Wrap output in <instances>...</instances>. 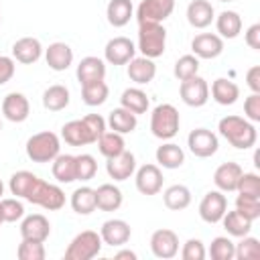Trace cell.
Instances as JSON below:
<instances>
[{"instance_id": "ba28073f", "label": "cell", "mask_w": 260, "mask_h": 260, "mask_svg": "<svg viewBox=\"0 0 260 260\" xmlns=\"http://www.w3.org/2000/svg\"><path fill=\"white\" fill-rule=\"evenodd\" d=\"M175 10V0H142L136 10L138 24L142 22H162Z\"/></svg>"}, {"instance_id": "11a10c76", "label": "cell", "mask_w": 260, "mask_h": 260, "mask_svg": "<svg viewBox=\"0 0 260 260\" xmlns=\"http://www.w3.org/2000/svg\"><path fill=\"white\" fill-rule=\"evenodd\" d=\"M246 45L250 49H256V51L260 49V24L258 22L248 26V30H246Z\"/></svg>"}, {"instance_id": "7402d4cb", "label": "cell", "mask_w": 260, "mask_h": 260, "mask_svg": "<svg viewBox=\"0 0 260 260\" xmlns=\"http://www.w3.org/2000/svg\"><path fill=\"white\" fill-rule=\"evenodd\" d=\"M242 167L238 162H223L215 169L213 173V183L215 187L221 191V193H230V191H236L238 187V181L242 177Z\"/></svg>"}, {"instance_id": "5bb4252c", "label": "cell", "mask_w": 260, "mask_h": 260, "mask_svg": "<svg viewBox=\"0 0 260 260\" xmlns=\"http://www.w3.org/2000/svg\"><path fill=\"white\" fill-rule=\"evenodd\" d=\"M136 189L142 195H156L162 189V173L156 165H142L136 171Z\"/></svg>"}, {"instance_id": "816d5d0a", "label": "cell", "mask_w": 260, "mask_h": 260, "mask_svg": "<svg viewBox=\"0 0 260 260\" xmlns=\"http://www.w3.org/2000/svg\"><path fill=\"white\" fill-rule=\"evenodd\" d=\"M83 122H85V126L89 128V132H91V136H93L95 140L106 132V120H104L100 114H87V116L83 118Z\"/></svg>"}, {"instance_id": "f546056e", "label": "cell", "mask_w": 260, "mask_h": 260, "mask_svg": "<svg viewBox=\"0 0 260 260\" xmlns=\"http://www.w3.org/2000/svg\"><path fill=\"white\" fill-rule=\"evenodd\" d=\"M215 28L221 39H236L242 32V16L236 10H223L215 18Z\"/></svg>"}, {"instance_id": "52a82bcc", "label": "cell", "mask_w": 260, "mask_h": 260, "mask_svg": "<svg viewBox=\"0 0 260 260\" xmlns=\"http://www.w3.org/2000/svg\"><path fill=\"white\" fill-rule=\"evenodd\" d=\"M179 93H181V100L191 106V108H201L207 104L209 100V85L203 77L199 75H193L189 79H183L181 85H179Z\"/></svg>"}, {"instance_id": "ee69618b", "label": "cell", "mask_w": 260, "mask_h": 260, "mask_svg": "<svg viewBox=\"0 0 260 260\" xmlns=\"http://www.w3.org/2000/svg\"><path fill=\"white\" fill-rule=\"evenodd\" d=\"M197 71H199V59L195 55H183V57H179L177 63H175V69H173V73H175V77L179 81L197 75Z\"/></svg>"}, {"instance_id": "83f0119b", "label": "cell", "mask_w": 260, "mask_h": 260, "mask_svg": "<svg viewBox=\"0 0 260 260\" xmlns=\"http://www.w3.org/2000/svg\"><path fill=\"white\" fill-rule=\"evenodd\" d=\"M134 14V6H132V0H110L108 8H106V16H108V22L116 28L120 26H126L130 22Z\"/></svg>"}, {"instance_id": "4fadbf2b", "label": "cell", "mask_w": 260, "mask_h": 260, "mask_svg": "<svg viewBox=\"0 0 260 260\" xmlns=\"http://www.w3.org/2000/svg\"><path fill=\"white\" fill-rule=\"evenodd\" d=\"M191 51L197 59H215L223 53V39L213 32H201L191 41Z\"/></svg>"}, {"instance_id": "f907efd6", "label": "cell", "mask_w": 260, "mask_h": 260, "mask_svg": "<svg viewBox=\"0 0 260 260\" xmlns=\"http://www.w3.org/2000/svg\"><path fill=\"white\" fill-rule=\"evenodd\" d=\"M244 114L250 122H260V93H250L244 100Z\"/></svg>"}, {"instance_id": "7bdbcfd3", "label": "cell", "mask_w": 260, "mask_h": 260, "mask_svg": "<svg viewBox=\"0 0 260 260\" xmlns=\"http://www.w3.org/2000/svg\"><path fill=\"white\" fill-rule=\"evenodd\" d=\"M234 258H238V260H256V258H260V242L252 236H242V240L236 244Z\"/></svg>"}, {"instance_id": "e575fe53", "label": "cell", "mask_w": 260, "mask_h": 260, "mask_svg": "<svg viewBox=\"0 0 260 260\" xmlns=\"http://www.w3.org/2000/svg\"><path fill=\"white\" fill-rule=\"evenodd\" d=\"M221 223H223L225 232H228L230 236H236V238L248 236L250 230H252V219H248L246 215H242L238 209L225 211L223 217H221Z\"/></svg>"}, {"instance_id": "d590c367", "label": "cell", "mask_w": 260, "mask_h": 260, "mask_svg": "<svg viewBox=\"0 0 260 260\" xmlns=\"http://www.w3.org/2000/svg\"><path fill=\"white\" fill-rule=\"evenodd\" d=\"M51 171L59 183H73L75 181V156L73 154H57L53 158Z\"/></svg>"}, {"instance_id": "94428289", "label": "cell", "mask_w": 260, "mask_h": 260, "mask_svg": "<svg viewBox=\"0 0 260 260\" xmlns=\"http://www.w3.org/2000/svg\"><path fill=\"white\" fill-rule=\"evenodd\" d=\"M0 130H2V122H0Z\"/></svg>"}, {"instance_id": "f1b7e54d", "label": "cell", "mask_w": 260, "mask_h": 260, "mask_svg": "<svg viewBox=\"0 0 260 260\" xmlns=\"http://www.w3.org/2000/svg\"><path fill=\"white\" fill-rule=\"evenodd\" d=\"M136 124H138V120H136V114H132L130 110H126V108H114L112 112H110V116H108V126H110V130H114V132H118V134H128V132H134V128H136Z\"/></svg>"}, {"instance_id": "9f6ffc18", "label": "cell", "mask_w": 260, "mask_h": 260, "mask_svg": "<svg viewBox=\"0 0 260 260\" xmlns=\"http://www.w3.org/2000/svg\"><path fill=\"white\" fill-rule=\"evenodd\" d=\"M116 260H136V252H132V250H120V252H116V256H114Z\"/></svg>"}, {"instance_id": "d4e9b609", "label": "cell", "mask_w": 260, "mask_h": 260, "mask_svg": "<svg viewBox=\"0 0 260 260\" xmlns=\"http://www.w3.org/2000/svg\"><path fill=\"white\" fill-rule=\"evenodd\" d=\"M79 83H89V81H100L106 77V63L100 57H83L77 65L75 71Z\"/></svg>"}, {"instance_id": "74e56055", "label": "cell", "mask_w": 260, "mask_h": 260, "mask_svg": "<svg viewBox=\"0 0 260 260\" xmlns=\"http://www.w3.org/2000/svg\"><path fill=\"white\" fill-rule=\"evenodd\" d=\"M108 83L104 79L100 81H89V83H83L81 85V98L87 106H102L106 100H108Z\"/></svg>"}, {"instance_id": "5b68a950", "label": "cell", "mask_w": 260, "mask_h": 260, "mask_svg": "<svg viewBox=\"0 0 260 260\" xmlns=\"http://www.w3.org/2000/svg\"><path fill=\"white\" fill-rule=\"evenodd\" d=\"M28 203H35L43 209H49V211H57L65 205V193L61 191V187L53 185V183H47L43 179H35L32 187L28 189L26 197H24Z\"/></svg>"}, {"instance_id": "6125c7cd", "label": "cell", "mask_w": 260, "mask_h": 260, "mask_svg": "<svg viewBox=\"0 0 260 260\" xmlns=\"http://www.w3.org/2000/svg\"><path fill=\"white\" fill-rule=\"evenodd\" d=\"M0 20H2V16H0Z\"/></svg>"}, {"instance_id": "9c48e42d", "label": "cell", "mask_w": 260, "mask_h": 260, "mask_svg": "<svg viewBox=\"0 0 260 260\" xmlns=\"http://www.w3.org/2000/svg\"><path fill=\"white\" fill-rule=\"evenodd\" d=\"M187 146H189V150L195 156L207 158V156H213L217 152L219 142H217V136L211 130H207V128H195L187 136Z\"/></svg>"}, {"instance_id": "ffe728a7", "label": "cell", "mask_w": 260, "mask_h": 260, "mask_svg": "<svg viewBox=\"0 0 260 260\" xmlns=\"http://www.w3.org/2000/svg\"><path fill=\"white\" fill-rule=\"evenodd\" d=\"M45 61L53 71H65L73 63V49L67 43H51L45 51Z\"/></svg>"}, {"instance_id": "bcb514c9", "label": "cell", "mask_w": 260, "mask_h": 260, "mask_svg": "<svg viewBox=\"0 0 260 260\" xmlns=\"http://www.w3.org/2000/svg\"><path fill=\"white\" fill-rule=\"evenodd\" d=\"M236 191H238V195L260 197V177L256 173H242Z\"/></svg>"}, {"instance_id": "9a60e30c", "label": "cell", "mask_w": 260, "mask_h": 260, "mask_svg": "<svg viewBox=\"0 0 260 260\" xmlns=\"http://www.w3.org/2000/svg\"><path fill=\"white\" fill-rule=\"evenodd\" d=\"M106 171H108L110 179H114V181H126L136 171V158H134V154L130 150H122L120 154L108 158Z\"/></svg>"}, {"instance_id": "4dcf8cb0", "label": "cell", "mask_w": 260, "mask_h": 260, "mask_svg": "<svg viewBox=\"0 0 260 260\" xmlns=\"http://www.w3.org/2000/svg\"><path fill=\"white\" fill-rule=\"evenodd\" d=\"M156 162L162 167V169H179L183 162H185V152L179 144L175 142H167V144H160L156 148Z\"/></svg>"}, {"instance_id": "603a6c76", "label": "cell", "mask_w": 260, "mask_h": 260, "mask_svg": "<svg viewBox=\"0 0 260 260\" xmlns=\"http://www.w3.org/2000/svg\"><path fill=\"white\" fill-rule=\"evenodd\" d=\"M126 65H128V69H126L128 71V77L134 83H138V85L150 83L154 79V75H156V65L148 57H132Z\"/></svg>"}, {"instance_id": "f5cc1de1", "label": "cell", "mask_w": 260, "mask_h": 260, "mask_svg": "<svg viewBox=\"0 0 260 260\" xmlns=\"http://www.w3.org/2000/svg\"><path fill=\"white\" fill-rule=\"evenodd\" d=\"M14 75V61L6 55H0V85L8 83Z\"/></svg>"}, {"instance_id": "6da1fadb", "label": "cell", "mask_w": 260, "mask_h": 260, "mask_svg": "<svg viewBox=\"0 0 260 260\" xmlns=\"http://www.w3.org/2000/svg\"><path fill=\"white\" fill-rule=\"evenodd\" d=\"M217 130L234 148H240V150L252 148L256 144V138H258V132H256L254 124L246 118H240V116L221 118L219 124H217Z\"/></svg>"}, {"instance_id": "ac0fdd59", "label": "cell", "mask_w": 260, "mask_h": 260, "mask_svg": "<svg viewBox=\"0 0 260 260\" xmlns=\"http://www.w3.org/2000/svg\"><path fill=\"white\" fill-rule=\"evenodd\" d=\"M2 114L6 120L10 122H24L30 114V104L26 100V95L18 93V91H10L4 100H2Z\"/></svg>"}, {"instance_id": "30bf717a", "label": "cell", "mask_w": 260, "mask_h": 260, "mask_svg": "<svg viewBox=\"0 0 260 260\" xmlns=\"http://www.w3.org/2000/svg\"><path fill=\"white\" fill-rule=\"evenodd\" d=\"M225 211H228V199H225V195L219 189L217 191H209V193L203 195V199L199 203V217L205 223L221 221Z\"/></svg>"}, {"instance_id": "db71d44e", "label": "cell", "mask_w": 260, "mask_h": 260, "mask_svg": "<svg viewBox=\"0 0 260 260\" xmlns=\"http://www.w3.org/2000/svg\"><path fill=\"white\" fill-rule=\"evenodd\" d=\"M246 83L252 89V93H260V65H254L246 73Z\"/></svg>"}, {"instance_id": "836d02e7", "label": "cell", "mask_w": 260, "mask_h": 260, "mask_svg": "<svg viewBox=\"0 0 260 260\" xmlns=\"http://www.w3.org/2000/svg\"><path fill=\"white\" fill-rule=\"evenodd\" d=\"M162 201L171 211H181L187 209L191 203V191L185 185H171L162 193Z\"/></svg>"}, {"instance_id": "484cf974", "label": "cell", "mask_w": 260, "mask_h": 260, "mask_svg": "<svg viewBox=\"0 0 260 260\" xmlns=\"http://www.w3.org/2000/svg\"><path fill=\"white\" fill-rule=\"evenodd\" d=\"M95 191V209L102 211H116L122 205V191L112 185V183H104L100 185Z\"/></svg>"}, {"instance_id": "f6af8a7d", "label": "cell", "mask_w": 260, "mask_h": 260, "mask_svg": "<svg viewBox=\"0 0 260 260\" xmlns=\"http://www.w3.org/2000/svg\"><path fill=\"white\" fill-rule=\"evenodd\" d=\"M0 211H2V217L4 221L8 223H14L18 219L24 217V205L18 201V197H8V199H0Z\"/></svg>"}, {"instance_id": "44dd1931", "label": "cell", "mask_w": 260, "mask_h": 260, "mask_svg": "<svg viewBox=\"0 0 260 260\" xmlns=\"http://www.w3.org/2000/svg\"><path fill=\"white\" fill-rule=\"evenodd\" d=\"M215 18V10L209 0H191L187 6V22L193 28H207Z\"/></svg>"}, {"instance_id": "cb8c5ba5", "label": "cell", "mask_w": 260, "mask_h": 260, "mask_svg": "<svg viewBox=\"0 0 260 260\" xmlns=\"http://www.w3.org/2000/svg\"><path fill=\"white\" fill-rule=\"evenodd\" d=\"M61 138H63L69 146H85V144L95 142V138L91 136V132H89V128L85 126L83 118H81V120H71V122L63 124V128H61Z\"/></svg>"}, {"instance_id": "91938a15", "label": "cell", "mask_w": 260, "mask_h": 260, "mask_svg": "<svg viewBox=\"0 0 260 260\" xmlns=\"http://www.w3.org/2000/svg\"><path fill=\"white\" fill-rule=\"evenodd\" d=\"M219 2H232V0H219Z\"/></svg>"}, {"instance_id": "3957f363", "label": "cell", "mask_w": 260, "mask_h": 260, "mask_svg": "<svg viewBox=\"0 0 260 260\" xmlns=\"http://www.w3.org/2000/svg\"><path fill=\"white\" fill-rule=\"evenodd\" d=\"M179 110L173 104H158L150 114V132L160 140H171L179 132Z\"/></svg>"}, {"instance_id": "8fae6325", "label": "cell", "mask_w": 260, "mask_h": 260, "mask_svg": "<svg viewBox=\"0 0 260 260\" xmlns=\"http://www.w3.org/2000/svg\"><path fill=\"white\" fill-rule=\"evenodd\" d=\"M150 250L156 258H162V260H169V258H175L177 252H179V238L173 230H156L152 232L150 236Z\"/></svg>"}, {"instance_id": "1f68e13d", "label": "cell", "mask_w": 260, "mask_h": 260, "mask_svg": "<svg viewBox=\"0 0 260 260\" xmlns=\"http://www.w3.org/2000/svg\"><path fill=\"white\" fill-rule=\"evenodd\" d=\"M120 106L138 116V114H146L150 102H148V95L140 87H128L120 95Z\"/></svg>"}, {"instance_id": "277c9868", "label": "cell", "mask_w": 260, "mask_h": 260, "mask_svg": "<svg viewBox=\"0 0 260 260\" xmlns=\"http://www.w3.org/2000/svg\"><path fill=\"white\" fill-rule=\"evenodd\" d=\"M59 150H61L59 136L51 130L37 132L26 140V156L32 162H53Z\"/></svg>"}, {"instance_id": "7c38bea8", "label": "cell", "mask_w": 260, "mask_h": 260, "mask_svg": "<svg viewBox=\"0 0 260 260\" xmlns=\"http://www.w3.org/2000/svg\"><path fill=\"white\" fill-rule=\"evenodd\" d=\"M136 53L134 43L128 37H114L106 43L104 57L110 65H126Z\"/></svg>"}, {"instance_id": "d6a6232c", "label": "cell", "mask_w": 260, "mask_h": 260, "mask_svg": "<svg viewBox=\"0 0 260 260\" xmlns=\"http://www.w3.org/2000/svg\"><path fill=\"white\" fill-rule=\"evenodd\" d=\"M43 106L49 112H61L69 106V89L65 85H51L43 91Z\"/></svg>"}, {"instance_id": "8992f818", "label": "cell", "mask_w": 260, "mask_h": 260, "mask_svg": "<svg viewBox=\"0 0 260 260\" xmlns=\"http://www.w3.org/2000/svg\"><path fill=\"white\" fill-rule=\"evenodd\" d=\"M102 236L93 230H85L77 234L65 250V260H91L102 250Z\"/></svg>"}, {"instance_id": "7dc6e473", "label": "cell", "mask_w": 260, "mask_h": 260, "mask_svg": "<svg viewBox=\"0 0 260 260\" xmlns=\"http://www.w3.org/2000/svg\"><path fill=\"white\" fill-rule=\"evenodd\" d=\"M16 254L20 260H45L47 256L43 242H32V240H22Z\"/></svg>"}, {"instance_id": "7a4b0ae2", "label": "cell", "mask_w": 260, "mask_h": 260, "mask_svg": "<svg viewBox=\"0 0 260 260\" xmlns=\"http://www.w3.org/2000/svg\"><path fill=\"white\" fill-rule=\"evenodd\" d=\"M167 30L160 22H142L138 24V51L142 57L156 59L165 53Z\"/></svg>"}, {"instance_id": "ab89813d", "label": "cell", "mask_w": 260, "mask_h": 260, "mask_svg": "<svg viewBox=\"0 0 260 260\" xmlns=\"http://www.w3.org/2000/svg\"><path fill=\"white\" fill-rule=\"evenodd\" d=\"M98 173V162L91 154L83 152L75 156V181H89Z\"/></svg>"}, {"instance_id": "e0dca14e", "label": "cell", "mask_w": 260, "mask_h": 260, "mask_svg": "<svg viewBox=\"0 0 260 260\" xmlns=\"http://www.w3.org/2000/svg\"><path fill=\"white\" fill-rule=\"evenodd\" d=\"M100 236H102L104 244H108L112 248H118V246H124L130 240L132 230L124 219H108V221L102 223Z\"/></svg>"}, {"instance_id": "60d3db41", "label": "cell", "mask_w": 260, "mask_h": 260, "mask_svg": "<svg viewBox=\"0 0 260 260\" xmlns=\"http://www.w3.org/2000/svg\"><path fill=\"white\" fill-rule=\"evenodd\" d=\"M35 179H37V175H32L30 171H18V173H14V175L10 177V183H8L10 193L24 199L26 193H28V189L32 187Z\"/></svg>"}, {"instance_id": "f35d334b", "label": "cell", "mask_w": 260, "mask_h": 260, "mask_svg": "<svg viewBox=\"0 0 260 260\" xmlns=\"http://www.w3.org/2000/svg\"><path fill=\"white\" fill-rule=\"evenodd\" d=\"M98 148H100V152L106 156V158H112V156H116V154H120L122 150H126V142H124V138H122V134H118V132H104L98 140Z\"/></svg>"}, {"instance_id": "b9f144b4", "label": "cell", "mask_w": 260, "mask_h": 260, "mask_svg": "<svg viewBox=\"0 0 260 260\" xmlns=\"http://www.w3.org/2000/svg\"><path fill=\"white\" fill-rule=\"evenodd\" d=\"M234 252H236V244L225 238V236H217L211 240V246H209V256L213 260H232L234 258Z\"/></svg>"}, {"instance_id": "6f0895ef", "label": "cell", "mask_w": 260, "mask_h": 260, "mask_svg": "<svg viewBox=\"0 0 260 260\" xmlns=\"http://www.w3.org/2000/svg\"><path fill=\"white\" fill-rule=\"evenodd\" d=\"M2 193H4V183H2V179H0V199H2Z\"/></svg>"}, {"instance_id": "680465c9", "label": "cell", "mask_w": 260, "mask_h": 260, "mask_svg": "<svg viewBox=\"0 0 260 260\" xmlns=\"http://www.w3.org/2000/svg\"><path fill=\"white\" fill-rule=\"evenodd\" d=\"M4 223V217H2V211H0V225Z\"/></svg>"}, {"instance_id": "8d00e7d4", "label": "cell", "mask_w": 260, "mask_h": 260, "mask_svg": "<svg viewBox=\"0 0 260 260\" xmlns=\"http://www.w3.org/2000/svg\"><path fill=\"white\" fill-rule=\"evenodd\" d=\"M71 207L79 215H89L95 209V191L91 187H79L71 193Z\"/></svg>"}, {"instance_id": "4316f807", "label": "cell", "mask_w": 260, "mask_h": 260, "mask_svg": "<svg viewBox=\"0 0 260 260\" xmlns=\"http://www.w3.org/2000/svg\"><path fill=\"white\" fill-rule=\"evenodd\" d=\"M211 98L219 104V106H232L238 102L240 98V87L225 77H219L211 83Z\"/></svg>"}, {"instance_id": "c3c4849f", "label": "cell", "mask_w": 260, "mask_h": 260, "mask_svg": "<svg viewBox=\"0 0 260 260\" xmlns=\"http://www.w3.org/2000/svg\"><path fill=\"white\" fill-rule=\"evenodd\" d=\"M236 209L246 215L248 219H258L260 217V197H246V195H238L236 197Z\"/></svg>"}, {"instance_id": "2e32d148", "label": "cell", "mask_w": 260, "mask_h": 260, "mask_svg": "<svg viewBox=\"0 0 260 260\" xmlns=\"http://www.w3.org/2000/svg\"><path fill=\"white\" fill-rule=\"evenodd\" d=\"M51 234V223L43 213H32L26 215L20 223V236L22 240H32V242H45Z\"/></svg>"}, {"instance_id": "d6986e66", "label": "cell", "mask_w": 260, "mask_h": 260, "mask_svg": "<svg viewBox=\"0 0 260 260\" xmlns=\"http://www.w3.org/2000/svg\"><path fill=\"white\" fill-rule=\"evenodd\" d=\"M41 55H43V45L35 37H22L12 45V57L18 63L32 65L41 59Z\"/></svg>"}, {"instance_id": "681fc988", "label": "cell", "mask_w": 260, "mask_h": 260, "mask_svg": "<svg viewBox=\"0 0 260 260\" xmlns=\"http://www.w3.org/2000/svg\"><path fill=\"white\" fill-rule=\"evenodd\" d=\"M181 258L183 260H203L205 258V246L201 240H187L183 244V250H181Z\"/></svg>"}]
</instances>
